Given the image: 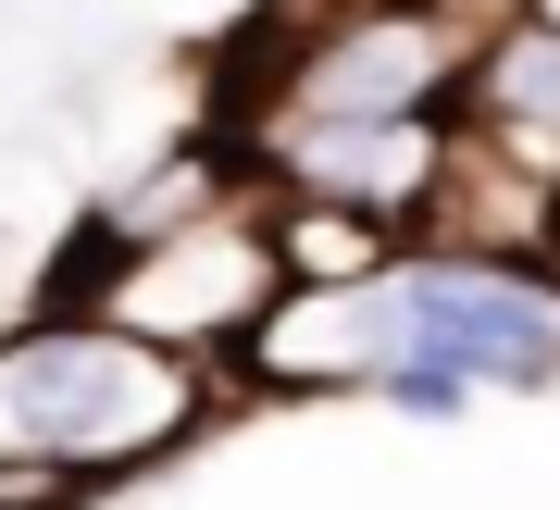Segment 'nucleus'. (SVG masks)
<instances>
[{
	"mask_svg": "<svg viewBox=\"0 0 560 510\" xmlns=\"http://www.w3.org/2000/svg\"><path fill=\"white\" fill-rule=\"evenodd\" d=\"M200 424H212V373L101 312H38L25 336H0V473H25L38 498L138 473Z\"/></svg>",
	"mask_w": 560,
	"mask_h": 510,
	"instance_id": "nucleus-1",
	"label": "nucleus"
},
{
	"mask_svg": "<svg viewBox=\"0 0 560 510\" xmlns=\"http://www.w3.org/2000/svg\"><path fill=\"white\" fill-rule=\"evenodd\" d=\"M275 299H287V275H275V236H261V199L224 187L212 212L138 236V250H125L113 275L75 299V312L150 336V349H175V361H200V373H237Z\"/></svg>",
	"mask_w": 560,
	"mask_h": 510,
	"instance_id": "nucleus-2",
	"label": "nucleus"
},
{
	"mask_svg": "<svg viewBox=\"0 0 560 510\" xmlns=\"http://www.w3.org/2000/svg\"><path fill=\"white\" fill-rule=\"evenodd\" d=\"M386 324H399V361H448L474 398L560 386V287H536L523 262L411 250L399 275H386Z\"/></svg>",
	"mask_w": 560,
	"mask_h": 510,
	"instance_id": "nucleus-3",
	"label": "nucleus"
},
{
	"mask_svg": "<svg viewBox=\"0 0 560 510\" xmlns=\"http://www.w3.org/2000/svg\"><path fill=\"white\" fill-rule=\"evenodd\" d=\"M474 25L448 0H337L275 62V113H448Z\"/></svg>",
	"mask_w": 560,
	"mask_h": 510,
	"instance_id": "nucleus-4",
	"label": "nucleus"
},
{
	"mask_svg": "<svg viewBox=\"0 0 560 510\" xmlns=\"http://www.w3.org/2000/svg\"><path fill=\"white\" fill-rule=\"evenodd\" d=\"M261 187L349 199L374 224H436L448 199V113H261Z\"/></svg>",
	"mask_w": 560,
	"mask_h": 510,
	"instance_id": "nucleus-5",
	"label": "nucleus"
},
{
	"mask_svg": "<svg viewBox=\"0 0 560 510\" xmlns=\"http://www.w3.org/2000/svg\"><path fill=\"white\" fill-rule=\"evenodd\" d=\"M448 138L511 162V175L560 187V25L548 13H511L474 25V50H460V100H448Z\"/></svg>",
	"mask_w": 560,
	"mask_h": 510,
	"instance_id": "nucleus-6",
	"label": "nucleus"
},
{
	"mask_svg": "<svg viewBox=\"0 0 560 510\" xmlns=\"http://www.w3.org/2000/svg\"><path fill=\"white\" fill-rule=\"evenodd\" d=\"M261 236H275V275L287 287H386L411 262V236L399 224H374V212H349V199H261Z\"/></svg>",
	"mask_w": 560,
	"mask_h": 510,
	"instance_id": "nucleus-7",
	"label": "nucleus"
},
{
	"mask_svg": "<svg viewBox=\"0 0 560 510\" xmlns=\"http://www.w3.org/2000/svg\"><path fill=\"white\" fill-rule=\"evenodd\" d=\"M361 398H374V412H399V424H474V386H460L448 361H386Z\"/></svg>",
	"mask_w": 560,
	"mask_h": 510,
	"instance_id": "nucleus-8",
	"label": "nucleus"
},
{
	"mask_svg": "<svg viewBox=\"0 0 560 510\" xmlns=\"http://www.w3.org/2000/svg\"><path fill=\"white\" fill-rule=\"evenodd\" d=\"M548 250H560V236H548Z\"/></svg>",
	"mask_w": 560,
	"mask_h": 510,
	"instance_id": "nucleus-9",
	"label": "nucleus"
}]
</instances>
